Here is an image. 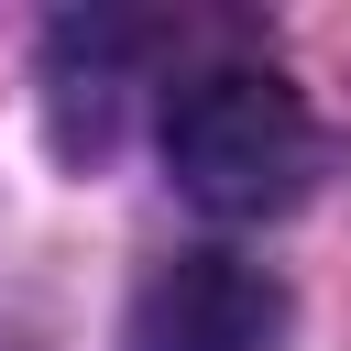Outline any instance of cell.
Masks as SVG:
<instances>
[{
  "mask_svg": "<svg viewBox=\"0 0 351 351\" xmlns=\"http://www.w3.org/2000/svg\"><path fill=\"white\" fill-rule=\"evenodd\" d=\"M285 285L241 252H176L132 296V351H274Z\"/></svg>",
  "mask_w": 351,
  "mask_h": 351,
  "instance_id": "7a4b0ae2",
  "label": "cell"
},
{
  "mask_svg": "<svg viewBox=\"0 0 351 351\" xmlns=\"http://www.w3.org/2000/svg\"><path fill=\"white\" fill-rule=\"evenodd\" d=\"M165 165L197 208L274 219V208L307 197L318 132H307V99L274 66H197L186 88H165Z\"/></svg>",
  "mask_w": 351,
  "mask_h": 351,
  "instance_id": "6da1fadb",
  "label": "cell"
}]
</instances>
